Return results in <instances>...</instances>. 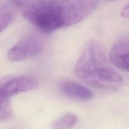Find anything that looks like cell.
I'll use <instances>...</instances> for the list:
<instances>
[{"label": "cell", "instance_id": "cell-6", "mask_svg": "<svg viewBox=\"0 0 129 129\" xmlns=\"http://www.w3.org/2000/svg\"><path fill=\"white\" fill-rule=\"evenodd\" d=\"M60 89L64 95L74 100L86 101L93 96L89 89L74 82H64L60 84Z\"/></svg>", "mask_w": 129, "mask_h": 129}, {"label": "cell", "instance_id": "cell-1", "mask_svg": "<svg viewBox=\"0 0 129 129\" xmlns=\"http://www.w3.org/2000/svg\"><path fill=\"white\" fill-rule=\"evenodd\" d=\"M24 18L42 31L50 33L78 23L96 10L98 1H14Z\"/></svg>", "mask_w": 129, "mask_h": 129}, {"label": "cell", "instance_id": "cell-9", "mask_svg": "<svg viewBox=\"0 0 129 129\" xmlns=\"http://www.w3.org/2000/svg\"><path fill=\"white\" fill-rule=\"evenodd\" d=\"M76 122V116L72 113H69L56 120L53 125V128L54 129H70L74 127Z\"/></svg>", "mask_w": 129, "mask_h": 129}, {"label": "cell", "instance_id": "cell-10", "mask_svg": "<svg viewBox=\"0 0 129 129\" xmlns=\"http://www.w3.org/2000/svg\"><path fill=\"white\" fill-rule=\"evenodd\" d=\"M121 16L123 18H129V4L126 5L121 11Z\"/></svg>", "mask_w": 129, "mask_h": 129}, {"label": "cell", "instance_id": "cell-7", "mask_svg": "<svg viewBox=\"0 0 129 129\" xmlns=\"http://www.w3.org/2000/svg\"><path fill=\"white\" fill-rule=\"evenodd\" d=\"M15 5L13 1L0 5V32L12 23L16 16Z\"/></svg>", "mask_w": 129, "mask_h": 129}, {"label": "cell", "instance_id": "cell-2", "mask_svg": "<svg viewBox=\"0 0 129 129\" xmlns=\"http://www.w3.org/2000/svg\"><path fill=\"white\" fill-rule=\"evenodd\" d=\"M74 73L87 84L97 89L115 90L123 79L108 62L102 47L96 42L87 45L76 64Z\"/></svg>", "mask_w": 129, "mask_h": 129}, {"label": "cell", "instance_id": "cell-8", "mask_svg": "<svg viewBox=\"0 0 129 129\" xmlns=\"http://www.w3.org/2000/svg\"><path fill=\"white\" fill-rule=\"evenodd\" d=\"M13 115V111L10 98L5 96L0 91V122L10 119Z\"/></svg>", "mask_w": 129, "mask_h": 129}, {"label": "cell", "instance_id": "cell-3", "mask_svg": "<svg viewBox=\"0 0 129 129\" xmlns=\"http://www.w3.org/2000/svg\"><path fill=\"white\" fill-rule=\"evenodd\" d=\"M42 40L36 35H29L9 49L8 59L12 62L21 61L39 54L42 49Z\"/></svg>", "mask_w": 129, "mask_h": 129}, {"label": "cell", "instance_id": "cell-5", "mask_svg": "<svg viewBox=\"0 0 129 129\" xmlns=\"http://www.w3.org/2000/svg\"><path fill=\"white\" fill-rule=\"evenodd\" d=\"M110 60L117 68L129 72V37H123L112 47Z\"/></svg>", "mask_w": 129, "mask_h": 129}, {"label": "cell", "instance_id": "cell-4", "mask_svg": "<svg viewBox=\"0 0 129 129\" xmlns=\"http://www.w3.org/2000/svg\"><path fill=\"white\" fill-rule=\"evenodd\" d=\"M37 79L28 76H16L11 77L0 84V91L5 96L10 97L22 92L27 91L36 88Z\"/></svg>", "mask_w": 129, "mask_h": 129}]
</instances>
